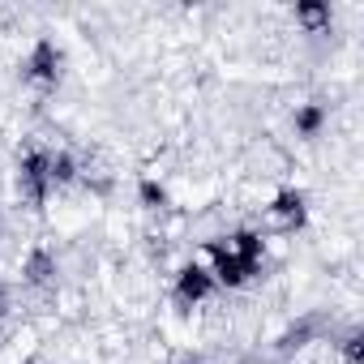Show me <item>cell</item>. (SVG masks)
I'll return each instance as SVG.
<instances>
[{
	"instance_id": "6da1fadb",
	"label": "cell",
	"mask_w": 364,
	"mask_h": 364,
	"mask_svg": "<svg viewBox=\"0 0 364 364\" xmlns=\"http://www.w3.org/2000/svg\"><path fill=\"white\" fill-rule=\"evenodd\" d=\"M210 287H215V279H210L206 266H185V270H180V283H176V296L185 304H198Z\"/></svg>"
}]
</instances>
